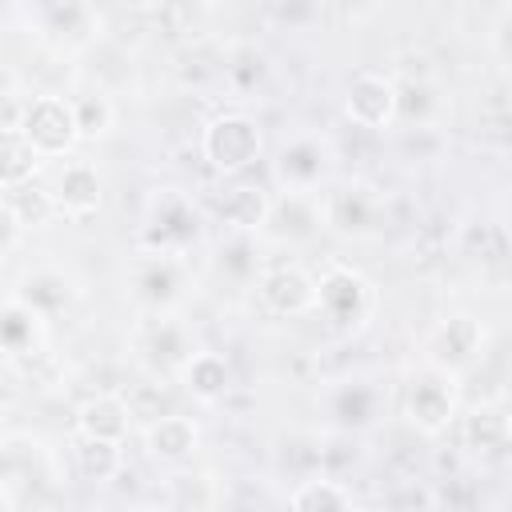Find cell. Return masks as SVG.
I'll return each instance as SVG.
<instances>
[{
	"label": "cell",
	"mask_w": 512,
	"mask_h": 512,
	"mask_svg": "<svg viewBox=\"0 0 512 512\" xmlns=\"http://www.w3.org/2000/svg\"><path fill=\"white\" fill-rule=\"evenodd\" d=\"M16 128L28 136V144L40 152V156H60L76 144L80 128H76V112H72V100H60V96H36L20 108V120Z\"/></svg>",
	"instance_id": "1"
},
{
	"label": "cell",
	"mask_w": 512,
	"mask_h": 512,
	"mask_svg": "<svg viewBox=\"0 0 512 512\" xmlns=\"http://www.w3.org/2000/svg\"><path fill=\"white\" fill-rule=\"evenodd\" d=\"M148 448L156 460H184L192 448H196V428L184 420V416H156L152 428H148Z\"/></svg>",
	"instance_id": "9"
},
{
	"label": "cell",
	"mask_w": 512,
	"mask_h": 512,
	"mask_svg": "<svg viewBox=\"0 0 512 512\" xmlns=\"http://www.w3.org/2000/svg\"><path fill=\"white\" fill-rule=\"evenodd\" d=\"M292 508L296 512H336V508H348V496L336 484H328V480H308L292 496Z\"/></svg>",
	"instance_id": "16"
},
{
	"label": "cell",
	"mask_w": 512,
	"mask_h": 512,
	"mask_svg": "<svg viewBox=\"0 0 512 512\" xmlns=\"http://www.w3.org/2000/svg\"><path fill=\"white\" fill-rule=\"evenodd\" d=\"M8 204L16 208L20 224H44L48 216H56V200H52V192H44V188H32V184H16Z\"/></svg>",
	"instance_id": "15"
},
{
	"label": "cell",
	"mask_w": 512,
	"mask_h": 512,
	"mask_svg": "<svg viewBox=\"0 0 512 512\" xmlns=\"http://www.w3.org/2000/svg\"><path fill=\"white\" fill-rule=\"evenodd\" d=\"M72 112H76L80 136H104L112 128V104L104 96H84V100L72 104Z\"/></svg>",
	"instance_id": "17"
},
{
	"label": "cell",
	"mask_w": 512,
	"mask_h": 512,
	"mask_svg": "<svg viewBox=\"0 0 512 512\" xmlns=\"http://www.w3.org/2000/svg\"><path fill=\"white\" fill-rule=\"evenodd\" d=\"M124 404H128V416H144V420L164 416V396H160L152 384H136Z\"/></svg>",
	"instance_id": "19"
},
{
	"label": "cell",
	"mask_w": 512,
	"mask_h": 512,
	"mask_svg": "<svg viewBox=\"0 0 512 512\" xmlns=\"http://www.w3.org/2000/svg\"><path fill=\"white\" fill-rule=\"evenodd\" d=\"M184 380L200 400H216V396L228 392V364L216 352H196L184 368Z\"/></svg>",
	"instance_id": "11"
},
{
	"label": "cell",
	"mask_w": 512,
	"mask_h": 512,
	"mask_svg": "<svg viewBox=\"0 0 512 512\" xmlns=\"http://www.w3.org/2000/svg\"><path fill=\"white\" fill-rule=\"evenodd\" d=\"M204 156L220 172H244L260 156V128L248 116H216L204 128Z\"/></svg>",
	"instance_id": "2"
},
{
	"label": "cell",
	"mask_w": 512,
	"mask_h": 512,
	"mask_svg": "<svg viewBox=\"0 0 512 512\" xmlns=\"http://www.w3.org/2000/svg\"><path fill=\"white\" fill-rule=\"evenodd\" d=\"M464 440L476 452H500L508 444V420L496 408H476L472 416H464Z\"/></svg>",
	"instance_id": "12"
},
{
	"label": "cell",
	"mask_w": 512,
	"mask_h": 512,
	"mask_svg": "<svg viewBox=\"0 0 512 512\" xmlns=\"http://www.w3.org/2000/svg\"><path fill=\"white\" fill-rule=\"evenodd\" d=\"M52 200H56V212H64V216H72V220L92 216V212L100 208V176H96V168H88V164H68V168L60 172V180H56Z\"/></svg>",
	"instance_id": "6"
},
{
	"label": "cell",
	"mask_w": 512,
	"mask_h": 512,
	"mask_svg": "<svg viewBox=\"0 0 512 512\" xmlns=\"http://www.w3.org/2000/svg\"><path fill=\"white\" fill-rule=\"evenodd\" d=\"M408 416L424 432H440L452 420V388L440 376H420L408 392Z\"/></svg>",
	"instance_id": "7"
},
{
	"label": "cell",
	"mask_w": 512,
	"mask_h": 512,
	"mask_svg": "<svg viewBox=\"0 0 512 512\" xmlns=\"http://www.w3.org/2000/svg\"><path fill=\"white\" fill-rule=\"evenodd\" d=\"M16 236H20V216H16V208H12V204H4V200H0V248H8Z\"/></svg>",
	"instance_id": "20"
},
{
	"label": "cell",
	"mask_w": 512,
	"mask_h": 512,
	"mask_svg": "<svg viewBox=\"0 0 512 512\" xmlns=\"http://www.w3.org/2000/svg\"><path fill=\"white\" fill-rule=\"evenodd\" d=\"M76 464L88 480H108L120 468V440H104V436H84L76 448Z\"/></svg>",
	"instance_id": "13"
},
{
	"label": "cell",
	"mask_w": 512,
	"mask_h": 512,
	"mask_svg": "<svg viewBox=\"0 0 512 512\" xmlns=\"http://www.w3.org/2000/svg\"><path fill=\"white\" fill-rule=\"evenodd\" d=\"M316 308L332 324H356L368 312V284L352 268H328L316 284Z\"/></svg>",
	"instance_id": "3"
},
{
	"label": "cell",
	"mask_w": 512,
	"mask_h": 512,
	"mask_svg": "<svg viewBox=\"0 0 512 512\" xmlns=\"http://www.w3.org/2000/svg\"><path fill=\"white\" fill-rule=\"evenodd\" d=\"M280 168H284V176H296V180H312V176L320 172V160H316V152H312L308 144H296V148H284V156H280Z\"/></svg>",
	"instance_id": "18"
},
{
	"label": "cell",
	"mask_w": 512,
	"mask_h": 512,
	"mask_svg": "<svg viewBox=\"0 0 512 512\" xmlns=\"http://www.w3.org/2000/svg\"><path fill=\"white\" fill-rule=\"evenodd\" d=\"M124 428H128V404L120 396H96L80 408V436L120 440Z\"/></svg>",
	"instance_id": "10"
},
{
	"label": "cell",
	"mask_w": 512,
	"mask_h": 512,
	"mask_svg": "<svg viewBox=\"0 0 512 512\" xmlns=\"http://www.w3.org/2000/svg\"><path fill=\"white\" fill-rule=\"evenodd\" d=\"M220 216L236 228H256L268 216V204L256 188H228L224 200H220Z\"/></svg>",
	"instance_id": "14"
},
{
	"label": "cell",
	"mask_w": 512,
	"mask_h": 512,
	"mask_svg": "<svg viewBox=\"0 0 512 512\" xmlns=\"http://www.w3.org/2000/svg\"><path fill=\"white\" fill-rule=\"evenodd\" d=\"M396 104H400V96H396L392 80H384V76H376V72L356 76L352 88H348V116H352L360 128H380V124H388V120L396 116Z\"/></svg>",
	"instance_id": "4"
},
{
	"label": "cell",
	"mask_w": 512,
	"mask_h": 512,
	"mask_svg": "<svg viewBox=\"0 0 512 512\" xmlns=\"http://www.w3.org/2000/svg\"><path fill=\"white\" fill-rule=\"evenodd\" d=\"M40 164V152L28 144V136L12 124V128H0V188H16V184H28L32 172Z\"/></svg>",
	"instance_id": "8"
},
{
	"label": "cell",
	"mask_w": 512,
	"mask_h": 512,
	"mask_svg": "<svg viewBox=\"0 0 512 512\" xmlns=\"http://www.w3.org/2000/svg\"><path fill=\"white\" fill-rule=\"evenodd\" d=\"M260 296L280 316H300V312L316 308V284L300 268H276V272H268L260 280Z\"/></svg>",
	"instance_id": "5"
}]
</instances>
